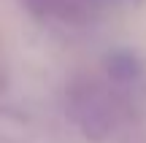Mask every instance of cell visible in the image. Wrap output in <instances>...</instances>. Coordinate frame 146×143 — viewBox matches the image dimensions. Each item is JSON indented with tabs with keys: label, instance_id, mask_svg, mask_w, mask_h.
Here are the masks:
<instances>
[{
	"label": "cell",
	"instance_id": "6da1fadb",
	"mask_svg": "<svg viewBox=\"0 0 146 143\" xmlns=\"http://www.w3.org/2000/svg\"><path fill=\"white\" fill-rule=\"evenodd\" d=\"M135 92L119 86L108 76H76L65 86V111L84 135L106 140L133 116Z\"/></svg>",
	"mask_w": 146,
	"mask_h": 143
},
{
	"label": "cell",
	"instance_id": "3957f363",
	"mask_svg": "<svg viewBox=\"0 0 146 143\" xmlns=\"http://www.w3.org/2000/svg\"><path fill=\"white\" fill-rule=\"evenodd\" d=\"M103 73L108 76L111 81H116L119 86L135 92V95H143V92H146V68H143V62L133 51L119 49V51L106 54Z\"/></svg>",
	"mask_w": 146,
	"mask_h": 143
},
{
	"label": "cell",
	"instance_id": "7a4b0ae2",
	"mask_svg": "<svg viewBox=\"0 0 146 143\" xmlns=\"http://www.w3.org/2000/svg\"><path fill=\"white\" fill-rule=\"evenodd\" d=\"M25 8L43 24L87 27L98 16L100 0H22Z\"/></svg>",
	"mask_w": 146,
	"mask_h": 143
}]
</instances>
